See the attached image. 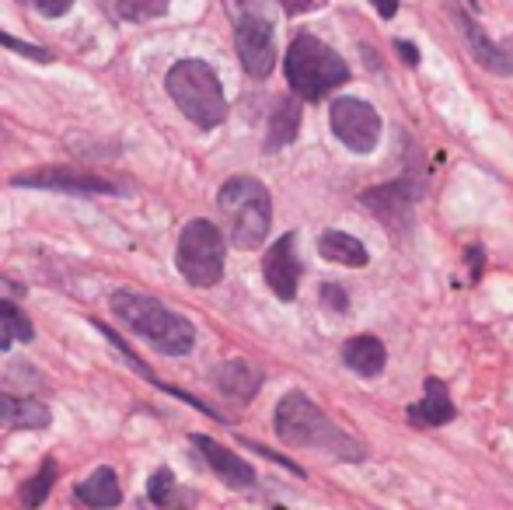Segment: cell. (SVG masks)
<instances>
[{
	"instance_id": "cell-6",
	"label": "cell",
	"mask_w": 513,
	"mask_h": 510,
	"mask_svg": "<svg viewBox=\"0 0 513 510\" xmlns=\"http://www.w3.org/2000/svg\"><path fill=\"white\" fill-rule=\"evenodd\" d=\"M165 88L171 102L182 109V116L189 123H196L199 130H217L227 119V98L220 88V77L210 63L203 60H178L168 70Z\"/></svg>"
},
{
	"instance_id": "cell-23",
	"label": "cell",
	"mask_w": 513,
	"mask_h": 510,
	"mask_svg": "<svg viewBox=\"0 0 513 510\" xmlns=\"http://www.w3.org/2000/svg\"><path fill=\"white\" fill-rule=\"evenodd\" d=\"M56 476H60V472H56V462H53V458H46V462H42V469H39V476L28 479L25 490H21V504H25V507H39L42 500L49 497V490H53Z\"/></svg>"
},
{
	"instance_id": "cell-11",
	"label": "cell",
	"mask_w": 513,
	"mask_h": 510,
	"mask_svg": "<svg viewBox=\"0 0 513 510\" xmlns=\"http://www.w3.org/2000/svg\"><path fill=\"white\" fill-rule=\"evenodd\" d=\"M454 18H458V28H461V35H465V46H468V53H472V60L479 63V67H486L489 74L510 77L513 74V56L507 53V49H503L500 42L489 39V32L472 18V14L454 11Z\"/></svg>"
},
{
	"instance_id": "cell-28",
	"label": "cell",
	"mask_w": 513,
	"mask_h": 510,
	"mask_svg": "<svg viewBox=\"0 0 513 510\" xmlns=\"http://www.w3.org/2000/svg\"><path fill=\"white\" fill-rule=\"evenodd\" d=\"M395 49H398V56H402L409 67H419V49H416V42H405V39H395Z\"/></svg>"
},
{
	"instance_id": "cell-31",
	"label": "cell",
	"mask_w": 513,
	"mask_h": 510,
	"mask_svg": "<svg viewBox=\"0 0 513 510\" xmlns=\"http://www.w3.org/2000/svg\"><path fill=\"white\" fill-rule=\"evenodd\" d=\"M468 7H479V0H468Z\"/></svg>"
},
{
	"instance_id": "cell-3",
	"label": "cell",
	"mask_w": 513,
	"mask_h": 510,
	"mask_svg": "<svg viewBox=\"0 0 513 510\" xmlns=\"http://www.w3.org/2000/svg\"><path fill=\"white\" fill-rule=\"evenodd\" d=\"M283 74H287V84L297 98L322 102L325 95H332V91L349 81V63L342 60L329 42H322L311 32H301L287 46Z\"/></svg>"
},
{
	"instance_id": "cell-12",
	"label": "cell",
	"mask_w": 513,
	"mask_h": 510,
	"mask_svg": "<svg viewBox=\"0 0 513 510\" xmlns=\"http://www.w3.org/2000/svg\"><path fill=\"white\" fill-rule=\"evenodd\" d=\"M192 444L199 448L203 462L217 472V479H224L231 490H252V486H255V469L245 462V458L234 455L231 448H224V444H217L213 437H206V434H196V437H192Z\"/></svg>"
},
{
	"instance_id": "cell-17",
	"label": "cell",
	"mask_w": 513,
	"mask_h": 510,
	"mask_svg": "<svg viewBox=\"0 0 513 510\" xmlns=\"http://www.w3.org/2000/svg\"><path fill=\"white\" fill-rule=\"evenodd\" d=\"M0 427L11 430H46L49 427V409L32 399H14V395L0 392Z\"/></svg>"
},
{
	"instance_id": "cell-15",
	"label": "cell",
	"mask_w": 513,
	"mask_h": 510,
	"mask_svg": "<svg viewBox=\"0 0 513 510\" xmlns=\"http://www.w3.org/2000/svg\"><path fill=\"white\" fill-rule=\"evenodd\" d=\"M318 252H322L325 262H336V266H349V269H363L370 262L367 245L360 238L346 235V231H322L318 238Z\"/></svg>"
},
{
	"instance_id": "cell-9",
	"label": "cell",
	"mask_w": 513,
	"mask_h": 510,
	"mask_svg": "<svg viewBox=\"0 0 513 510\" xmlns=\"http://www.w3.org/2000/svg\"><path fill=\"white\" fill-rule=\"evenodd\" d=\"M14 186L28 189H56V193H77V196H130L133 189L116 179L77 172V168H35V172L14 175Z\"/></svg>"
},
{
	"instance_id": "cell-30",
	"label": "cell",
	"mask_w": 513,
	"mask_h": 510,
	"mask_svg": "<svg viewBox=\"0 0 513 510\" xmlns=\"http://www.w3.org/2000/svg\"><path fill=\"white\" fill-rule=\"evenodd\" d=\"M468 259H472V273L479 276L482 273V249H472L468 252Z\"/></svg>"
},
{
	"instance_id": "cell-7",
	"label": "cell",
	"mask_w": 513,
	"mask_h": 510,
	"mask_svg": "<svg viewBox=\"0 0 513 510\" xmlns=\"http://www.w3.org/2000/svg\"><path fill=\"white\" fill-rule=\"evenodd\" d=\"M227 242L224 231L206 217H196L182 228L175 249V266L192 287H217L224 280Z\"/></svg>"
},
{
	"instance_id": "cell-14",
	"label": "cell",
	"mask_w": 513,
	"mask_h": 510,
	"mask_svg": "<svg viewBox=\"0 0 513 510\" xmlns=\"http://www.w3.org/2000/svg\"><path fill=\"white\" fill-rule=\"evenodd\" d=\"M342 360L346 367H353L360 378H377L388 364V350L377 336H353L342 346Z\"/></svg>"
},
{
	"instance_id": "cell-27",
	"label": "cell",
	"mask_w": 513,
	"mask_h": 510,
	"mask_svg": "<svg viewBox=\"0 0 513 510\" xmlns=\"http://www.w3.org/2000/svg\"><path fill=\"white\" fill-rule=\"evenodd\" d=\"M322 304L325 308H332V311H346V290L339 287V283H325L322 287Z\"/></svg>"
},
{
	"instance_id": "cell-32",
	"label": "cell",
	"mask_w": 513,
	"mask_h": 510,
	"mask_svg": "<svg viewBox=\"0 0 513 510\" xmlns=\"http://www.w3.org/2000/svg\"><path fill=\"white\" fill-rule=\"evenodd\" d=\"M0 137H4V126H0Z\"/></svg>"
},
{
	"instance_id": "cell-25",
	"label": "cell",
	"mask_w": 513,
	"mask_h": 510,
	"mask_svg": "<svg viewBox=\"0 0 513 510\" xmlns=\"http://www.w3.org/2000/svg\"><path fill=\"white\" fill-rule=\"evenodd\" d=\"M0 46L14 49V53L25 56V60H39V63H49V60H53V53H49V49L35 46V42H21V39H14V35H7V32H0Z\"/></svg>"
},
{
	"instance_id": "cell-21",
	"label": "cell",
	"mask_w": 513,
	"mask_h": 510,
	"mask_svg": "<svg viewBox=\"0 0 513 510\" xmlns=\"http://www.w3.org/2000/svg\"><path fill=\"white\" fill-rule=\"evenodd\" d=\"M32 339H35L32 318L14 301L0 297V350H11L14 343H32Z\"/></svg>"
},
{
	"instance_id": "cell-18",
	"label": "cell",
	"mask_w": 513,
	"mask_h": 510,
	"mask_svg": "<svg viewBox=\"0 0 513 510\" xmlns=\"http://www.w3.org/2000/svg\"><path fill=\"white\" fill-rule=\"evenodd\" d=\"M419 196V186L409 189V175H405L402 182H391V186H381V189H370V193H363V203L370 207V214L384 217V221H391L395 214H409V203Z\"/></svg>"
},
{
	"instance_id": "cell-19",
	"label": "cell",
	"mask_w": 513,
	"mask_h": 510,
	"mask_svg": "<svg viewBox=\"0 0 513 510\" xmlns=\"http://www.w3.org/2000/svg\"><path fill=\"white\" fill-rule=\"evenodd\" d=\"M77 500H81V504H88V507H95V510L116 507L119 500H123V490H119L116 472L105 469V465H102V469H95L81 486H77Z\"/></svg>"
},
{
	"instance_id": "cell-10",
	"label": "cell",
	"mask_w": 513,
	"mask_h": 510,
	"mask_svg": "<svg viewBox=\"0 0 513 510\" xmlns=\"http://www.w3.org/2000/svg\"><path fill=\"white\" fill-rule=\"evenodd\" d=\"M262 276H266L269 290L280 301H294L297 283H301V259H297V235H283L280 242L269 245L266 262H262Z\"/></svg>"
},
{
	"instance_id": "cell-13",
	"label": "cell",
	"mask_w": 513,
	"mask_h": 510,
	"mask_svg": "<svg viewBox=\"0 0 513 510\" xmlns=\"http://www.w3.org/2000/svg\"><path fill=\"white\" fill-rule=\"evenodd\" d=\"M409 420L416 423V427H444V423L454 420V402H451V395H447L444 381H437V378L426 381V395L416 406H409Z\"/></svg>"
},
{
	"instance_id": "cell-29",
	"label": "cell",
	"mask_w": 513,
	"mask_h": 510,
	"mask_svg": "<svg viewBox=\"0 0 513 510\" xmlns=\"http://www.w3.org/2000/svg\"><path fill=\"white\" fill-rule=\"evenodd\" d=\"M370 4H374V11L381 14L384 21H391L398 14V0H370Z\"/></svg>"
},
{
	"instance_id": "cell-5",
	"label": "cell",
	"mask_w": 513,
	"mask_h": 510,
	"mask_svg": "<svg viewBox=\"0 0 513 510\" xmlns=\"http://www.w3.org/2000/svg\"><path fill=\"white\" fill-rule=\"evenodd\" d=\"M234 21V49L248 77L262 81L276 67V0H224Z\"/></svg>"
},
{
	"instance_id": "cell-1",
	"label": "cell",
	"mask_w": 513,
	"mask_h": 510,
	"mask_svg": "<svg viewBox=\"0 0 513 510\" xmlns=\"http://www.w3.org/2000/svg\"><path fill=\"white\" fill-rule=\"evenodd\" d=\"M273 427L276 437L290 448H318V451H329V455L342 458V462H363V448L339 430L315 402L308 399L304 392H287L276 406L273 416Z\"/></svg>"
},
{
	"instance_id": "cell-2",
	"label": "cell",
	"mask_w": 513,
	"mask_h": 510,
	"mask_svg": "<svg viewBox=\"0 0 513 510\" xmlns=\"http://www.w3.org/2000/svg\"><path fill=\"white\" fill-rule=\"evenodd\" d=\"M112 315L130 332L144 336L158 353L168 357H185L196 346V329L185 315L171 311L158 297L140 294V290H116L112 294Z\"/></svg>"
},
{
	"instance_id": "cell-24",
	"label": "cell",
	"mask_w": 513,
	"mask_h": 510,
	"mask_svg": "<svg viewBox=\"0 0 513 510\" xmlns=\"http://www.w3.org/2000/svg\"><path fill=\"white\" fill-rule=\"evenodd\" d=\"M171 0H116V11L123 21H133V25H144V21H154L161 14H168Z\"/></svg>"
},
{
	"instance_id": "cell-16",
	"label": "cell",
	"mask_w": 513,
	"mask_h": 510,
	"mask_svg": "<svg viewBox=\"0 0 513 510\" xmlns=\"http://www.w3.org/2000/svg\"><path fill=\"white\" fill-rule=\"evenodd\" d=\"M213 381H217V388L227 399H238V402L255 399V392L262 388V374L255 371V367H248L245 360H227V364H220Z\"/></svg>"
},
{
	"instance_id": "cell-26",
	"label": "cell",
	"mask_w": 513,
	"mask_h": 510,
	"mask_svg": "<svg viewBox=\"0 0 513 510\" xmlns=\"http://www.w3.org/2000/svg\"><path fill=\"white\" fill-rule=\"evenodd\" d=\"M18 4L32 7V11H39L42 18H63V14L74 7V0H18Z\"/></svg>"
},
{
	"instance_id": "cell-8",
	"label": "cell",
	"mask_w": 513,
	"mask_h": 510,
	"mask_svg": "<svg viewBox=\"0 0 513 510\" xmlns=\"http://www.w3.org/2000/svg\"><path fill=\"white\" fill-rule=\"evenodd\" d=\"M329 123L339 144H346L353 154H370L381 144V116L370 102L353 95H342L329 105Z\"/></svg>"
},
{
	"instance_id": "cell-4",
	"label": "cell",
	"mask_w": 513,
	"mask_h": 510,
	"mask_svg": "<svg viewBox=\"0 0 513 510\" xmlns=\"http://www.w3.org/2000/svg\"><path fill=\"white\" fill-rule=\"evenodd\" d=\"M217 207L227 217V235L231 245L241 252L259 249L269 238V224H273V200L269 189L252 175H234L220 186Z\"/></svg>"
},
{
	"instance_id": "cell-22",
	"label": "cell",
	"mask_w": 513,
	"mask_h": 510,
	"mask_svg": "<svg viewBox=\"0 0 513 510\" xmlns=\"http://www.w3.org/2000/svg\"><path fill=\"white\" fill-rule=\"evenodd\" d=\"M147 500H151L154 510H185L192 504V497L175 483L168 469H158L147 483Z\"/></svg>"
},
{
	"instance_id": "cell-20",
	"label": "cell",
	"mask_w": 513,
	"mask_h": 510,
	"mask_svg": "<svg viewBox=\"0 0 513 510\" xmlns=\"http://www.w3.org/2000/svg\"><path fill=\"white\" fill-rule=\"evenodd\" d=\"M297 133H301V102L297 98H283L273 109V119H269L266 151H280V147L294 144Z\"/></svg>"
}]
</instances>
